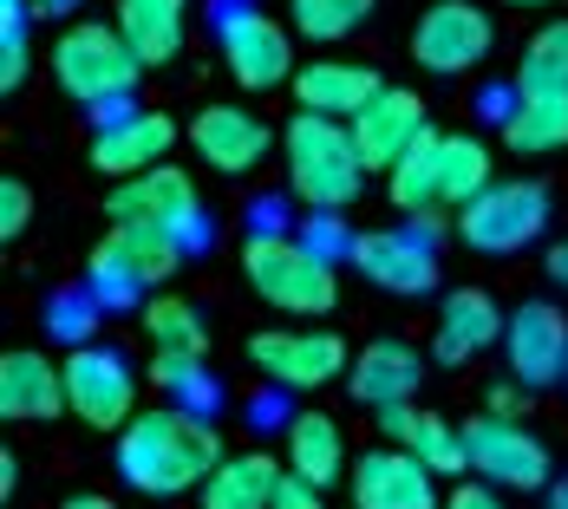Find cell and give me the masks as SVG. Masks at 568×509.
I'll use <instances>...</instances> for the list:
<instances>
[{"label": "cell", "instance_id": "cell-1", "mask_svg": "<svg viewBox=\"0 0 568 509\" xmlns=\"http://www.w3.org/2000/svg\"><path fill=\"white\" fill-rule=\"evenodd\" d=\"M223 464V438L203 411L190 405H158L118 431V477L138 497H183L203 490V477Z\"/></svg>", "mask_w": 568, "mask_h": 509}, {"label": "cell", "instance_id": "cell-2", "mask_svg": "<svg viewBox=\"0 0 568 509\" xmlns=\"http://www.w3.org/2000/svg\"><path fill=\"white\" fill-rule=\"evenodd\" d=\"M287 157V190L307 203V210H346L359 203V183H366V157L353 144V124L321 112H294L282 138Z\"/></svg>", "mask_w": 568, "mask_h": 509}, {"label": "cell", "instance_id": "cell-3", "mask_svg": "<svg viewBox=\"0 0 568 509\" xmlns=\"http://www.w3.org/2000/svg\"><path fill=\"white\" fill-rule=\"evenodd\" d=\"M242 275H248V287H255L268 307L301 314V320L334 314V301H341L334 255H321L307 235H287V228H262V235H248V248H242Z\"/></svg>", "mask_w": 568, "mask_h": 509}, {"label": "cell", "instance_id": "cell-4", "mask_svg": "<svg viewBox=\"0 0 568 509\" xmlns=\"http://www.w3.org/2000/svg\"><path fill=\"white\" fill-rule=\"evenodd\" d=\"M138 72H144V59L131 53V40L112 27H99V20H79V27H65L53 47V79L65 99H79L85 112L118 118V105L131 99V85H138Z\"/></svg>", "mask_w": 568, "mask_h": 509}, {"label": "cell", "instance_id": "cell-5", "mask_svg": "<svg viewBox=\"0 0 568 509\" xmlns=\"http://www.w3.org/2000/svg\"><path fill=\"white\" fill-rule=\"evenodd\" d=\"M183 262V242L164 228H138V223H112V235L92 248V268L85 287L105 301V307H131L144 301V287H164Z\"/></svg>", "mask_w": 568, "mask_h": 509}, {"label": "cell", "instance_id": "cell-6", "mask_svg": "<svg viewBox=\"0 0 568 509\" xmlns=\"http://www.w3.org/2000/svg\"><path fill=\"white\" fill-rule=\"evenodd\" d=\"M549 228V190L542 183H529V176H497L484 196H470L464 210H457V235H464V248H477V255H516V248H529L536 235Z\"/></svg>", "mask_w": 568, "mask_h": 509}, {"label": "cell", "instance_id": "cell-7", "mask_svg": "<svg viewBox=\"0 0 568 509\" xmlns=\"http://www.w3.org/2000/svg\"><path fill=\"white\" fill-rule=\"evenodd\" d=\"M65 411L92 431H124L138 418V379H131V359L112 346H72L65 353Z\"/></svg>", "mask_w": 568, "mask_h": 509}, {"label": "cell", "instance_id": "cell-8", "mask_svg": "<svg viewBox=\"0 0 568 509\" xmlns=\"http://www.w3.org/2000/svg\"><path fill=\"white\" fill-rule=\"evenodd\" d=\"M112 223H138V228H164L176 235L183 248L203 242V203H196V183L183 170L158 164V170H138V176H118V190L105 196Z\"/></svg>", "mask_w": 568, "mask_h": 509}, {"label": "cell", "instance_id": "cell-9", "mask_svg": "<svg viewBox=\"0 0 568 509\" xmlns=\"http://www.w3.org/2000/svg\"><path fill=\"white\" fill-rule=\"evenodd\" d=\"M248 366L275 386V393H314L334 386L346 373V339L321 327H268L248 339Z\"/></svg>", "mask_w": 568, "mask_h": 509}, {"label": "cell", "instance_id": "cell-10", "mask_svg": "<svg viewBox=\"0 0 568 509\" xmlns=\"http://www.w3.org/2000/svg\"><path fill=\"white\" fill-rule=\"evenodd\" d=\"M223 59L235 72L242 92H275V85H294V33L282 20L255 13V7H223Z\"/></svg>", "mask_w": 568, "mask_h": 509}, {"label": "cell", "instance_id": "cell-11", "mask_svg": "<svg viewBox=\"0 0 568 509\" xmlns=\"http://www.w3.org/2000/svg\"><path fill=\"white\" fill-rule=\"evenodd\" d=\"M464 438H470V470L497 490H549L556 483L549 477V445L536 431H523V418L484 411V418L464 425Z\"/></svg>", "mask_w": 568, "mask_h": 509}, {"label": "cell", "instance_id": "cell-12", "mask_svg": "<svg viewBox=\"0 0 568 509\" xmlns=\"http://www.w3.org/2000/svg\"><path fill=\"white\" fill-rule=\"evenodd\" d=\"M490 13L477 7V0H432L425 13H418V27H412V59L425 65V72H470V65H484L490 59Z\"/></svg>", "mask_w": 568, "mask_h": 509}, {"label": "cell", "instance_id": "cell-13", "mask_svg": "<svg viewBox=\"0 0 568 509\" xmlns=\"http://www.w3.org/2000/svg\"><path fill=\"white\" fill-rule=\"evenodd\" d=\"M353 509H445L438 470L412 445H386L353 464Z\"/></svg>", "mask_w": 568, "mask_h": 509}, {"label": "cell", "instance_id": "cell-14", "mask_svg": "<svg viewBox=\"0 0 568 509\" xmlns=\"http://www.w3.org/2000/svg\"><path fill=\"white\" fill-rule=\"evenodd\" d=\"M359 275L386 294H432L438 287V248L432 235L418 228H373V235H353V255H346Z\"/></svg>", "mask_w": 568, "mask_h": 509}, {"label": "cell", "instance_id": "cell-15", "mask_svg": "<svg viewBox=\"0 0 568 509\" xmlns=\"http://www.w3.org/2000/svg\"><path fill=\"white\" fill-rule=\"evenodd\" d=\"M504 353H510V379H523L529 393L568 379V314L556 301H523L510 314Z\"/></svg>", "mask_w": 568, "mask_h": 509}, {"label": "cell", "instance_id": "cell-16", "mask_svg": "<svg viewBox=\"0 0 568 509\" xmlns=\"http://www.w3.org/2000/svg\"><path fill=\"white\" fill-rule=\"evenodd\" d=\"M425 131H432V124H425V99L405 92V85H386L366 112L353 118V144H359L366 170H393Z\"/></svg>", "mask_w": 568, "mask_h": 509}, {"label": "cell", "instance_id": "cell-17", "mask_svg": "<svg viewBox=\"0 0 568 509\" xmlns=\"http://www.w3.org/2000/svg\"><path fill=\"white\" fill-rule=\"evenodd\" d=\"M190 144H196V157L210 170H223V176H248V170H262L268 157V124L255 112H242V105H210V112H196L190 124Z\"/></svg>", "mask_w": 568, "mask_h": 509}, {"label": "cell", "instance_id": "cell-18", "mask_svg": "<svg viewBox=\"0 0 568 509\" xmlns=\"http://www.w3.org/2000/svg\"><path fill=\"white\" fill-rule=\"evenodd\" d=\"M294 105L301 112H321V118H341V124H353V118L366 112L386 85H379V72L373 65H359V59H314V65H301L294 72Z\"/></svg>", "mask_w": 568, "mask_h": 509}, {"label": "cell", "instance_id": "cell-19", "mask_svg": "<svg viewBox=\"0 0 568 509\" xmlns=\"http://www.w3.org/2000/svg\"><path fill=\"white\" fill-rule=\"evenodd\" d=\"M176 144V124L164 112H118L99 124L92 138V170L105 176H138V170H158Z\"/></svg>", "mask_w": 568, "mask_h": 509}, {"label": "cell", "instance_id": "cell-20", "mask_svg": "<svg viewBox=\"0 0 568 509\" xmlns=\"http://www.w3.org/2000/svg\"><path fill=\"white\" fill-rule=\"evenodd\" d=\"M504 334H510V314H504L484 287L445 294V307H438V359H445V366H470L477 353L504 346Z\"/></svg>", "mask_w": 568, "mask_h": 509}, {"label": "cell", "instance_id": "cell-21", "mask_svg": "<svg viewBox=\"0 0 568 509\" xmlns=\"http://www.w3.org/2000/svg\"><path fill=\"white\" fill-rule=\"evenodd\" d=\"M0 411L13 425H47L65 411V366H53L47 353L20 346L0 359Z\"/></svg>", "mask_w": 568, "mask_h": 509}, {"label": "cell", "instance_id": "cell-22", "mask_svg": "<svg viewBox=\"0 0 568 509\" xmlns=\"http://www.w3.org/2000/svg\"><path fill=\"white\" fill-rule=\"evenodd\" d=\"M418 379H425V353L412 346V339H373V346H359V359H353V398L359 405H405V398L418 393Z\"/></svg>", "mask_w": 568, "mask_h": 509}, {"label": "cell", "instance_id": "cell-23", "mask_svg": "<svg viewBox=\"0 0 568 509\" xmlns=\"http://www.w3.org/2000/svg\"><path fill=\"white\" fill-rule=\"evenodd\" d=\"M282 464L268 451H242V457H223L210 477H203V509H275V490H282Z\"/></svg>", "mask_w": 568, "mask_h": 509}, {"label": "cell", "instance_id": "cell-24", "mask_svg": "<svg viewBox=\"0 0 568 509\" xmlns=\"http://www.w3.org/2000/svg\"><path fill=\"white\" fill-rule=\"evenodd\" d=\"M287 431V470L294 477H307V483H341V470H346V438H341V425L327 418V411H294L282 425Z\"/></svg>", "mask_w": 568, "mask_h": 509}, {"label": "cell", "instance_id": "cell-25", "mask_svg": "<svg viewBox=\"0 0 568 509\" xmlns=\"http://www.w3.org/2000/svg\"><path fill=\"white\" fill-rule=\"evenodd\" d=\"M118 33L144 65H171L183 53V0H118Z\"/></svg>", "mask_w": 568, "mask_h": 509}, {"label": "cell", "instance_id": "cell-26", "mask_svg": "<svg viewBox=\"0 0 568 509\" xmlns=\"http://www.w3.org/2000/svg\"><path fill=\"white\" fill-rule=\"evenodd\" d=\"M438 151H445V138L438 131H425L393 170H386V196H393L405 216H425V210H445V170H438Z\"/></svg>", "mask_w": 568, "mask_h": 509}, {"label": "cell", "instance_id": "cell-27", "mask_svg": "<svg viewBox=\"0 0 568 509\" xmlns=\"http://www.w3.org/2000/svg\"><path fill=\"white\" fill-rule=\"evenodd\" d=\"M516 99H568V20L542 27V33L523 47V65H516Z\"/></svg>", "mask_w": 568, "mask_h": 509}, {"label": "cell", "instance_id": "cell-28", "mask_svg": "<svg viewBox=\"0 0 568 509\" xmlns=\"http://www.w3.org/2000/svg\"><path fill=\"white\" fill-rule=\"evenodd\" d=\"M504 138L523 157L568 151V99H516V112L504 118Z\"/></svg>", "mask_w": 568, "mask_h": 509}, {"label": "cell", "instance_id": "cell-29", "mask_svg": "<svg viewBox=\"0 0 568 509\" xmlns=\"http://www.w3.org/2000/svg\"><path fill=\"white\" fill-rule=\"evenodd\" d=\"M438 170H445V210H464L470 196H484V190L497 183V176H490V144H484V138H470V131L445 138Z\"/></svg>", "mask_w": 568, "mask_h": 509}, {"label": "cell", "instance_id": "cell-30", "mask_svg": "<svg viewBox=\"0 0 568 509\" xmlns=\"http://www.w3.org/2000/svg\"><path fill=\"white\" fill-rule=\"evenodd\" d=\"M373 7H379V0H287L294 33L314 40V47H334V40H346L353 27H366Z\"/></svg>", "mask_w": 568, "mask_h": 509}, {"label": "cell", "instance_id": "cell-31", "mask_svg": "<svg viewBox=\"0 0 568 509\" xmlns=\"http://www.w3.org/2000/svg\"><path fill=\"white\" fill-rule=\"evenodd\" d=\"M144 334L158 339V346H176V353H203V314L190 307V301H176V294H158V301H144Z\"/></svg>", "mask_w": 568, "mask_h": 509}, {"label": "cell", "instance_id": "cell-32", "mask_svg": "<svg viewBox=\"0 0 568 509\" xmlns=\"http://www.w3.org/2000/svg\"><path fill=\"white\" fill-rule=\"evenodd\" d=\"M412 451L425 457V464H432L438 477H464V470H470V438L457 431L452 418H438V411H425V425H418Z\"/></svg>", "mask_w": 568, "mask_h": 509}, {"label": "cell", "instance_id": "cell-33", "mask_svg": "<svg viewBox=\"0 0 568 509\" xmlns=\"http://www.w3.org/2000/svg\"><path fill=\"white\" fill-rule=\"evenodd\" d=\"M27 27H33L27 0H0V85H7V92H13V85L27 79V65H33V47H27Z\"/></svg>", "mask_w": 568, "mask_h": 509}, {"label": "cell", "instance_id": "cell-34", "mask_svg": "<svg viewBox=\"0 0 568 509\" xmlns=\"http://www.w3.org/2000/svg\"><path fill=\"white\" fill-rule=\"evenodd\" d=\"M99 307H105V301H99L92 287H79V294H59L47 320H53V334H59V339L85 346V339H92V327H99Z\"/></svg>", "mask_w": 568, "mask_h": 509}, {"label": "cell", "instance_id": "cell-35", "mask_svg": "<svg viewBox=\"0 0 568 509\" xmlns=\"http://www.w3.org/2000/svg\"><path fill=\"white\" fill-rule=\"evenodd\" d=\"M190 379H203V353H176V346H158V359H151V386H164V393H183Z\"/></svg>", "mask_w": 568, "mask_h": 509}, {"label": "cell", "instance_id": "cell-36", "mask_svg": "<svg viewBox=\"0 0 568 509\" xmlns=\"http://www.w3.org/2000/svg\"><path fill=\"white\" fill-rule=\"evenodd\" d=\"M27 223H33V190H27L20 176H7V183H0V235L13 242Z\"/></svg>", "mask_w": 568, "mask_h": 509}, {"label": "cell", "instance_id": "cell-37", "mask_svg": "<svg viewBox=\"0 0 568 509\" xmlns=\"http://www.w3.org/2000/svg\"><path fill=\"white\" fill-rule=\"evenodd\" d=\"M418 425H425V411H418L412 398H405V405H379V431H386V445H412Z\"/></svg>", "mask_w": 568, "mask_h": 509}, {"label": "cell", "instance_id": "cell-38", "mask_svg": "<svg viewBox=\"0 0 568 509\" xmlns=\"http://www.w3.org/2000/svg\"><path fill=\"white\" fill-rule=\"evenodd\" d=\"M275 509H327V497H321V483H307V477L287 470L282 490H275Z\"/></svg>", "mask_w": 568, "mask_h": 509}, {"label": "cell", "instance_id": "cell-39", "mask_svg": "<svg viewBox=\"0 0 568 509\" xmlns=\"http://www.w3.org/2000/svg\"><path fill=\"white\" fill-rule=\"evenodd\" d=\"M445 509H504V490L477 477V483H457L452 497H445Z\"/></svg>", "mask_w": 568, "mask_h": 509}, {"label": "cell", "instance_id": "cell-40", "mask_svg": "<svg viewBox=\"0 0 568 509\" xmlns=\"http://www.w3.org/2000/svg\"><path fill=\"white\" fill-rule=\"evenodd\" d=\"M523 398H529L523 379H516V386H497V393H490V411H497V418H523Z\"/></svg>", "mask_w": 568, "mask_h": 509}, {"label": "cell", "instance_id": "cell-41", "mask_svg": "<svg viewBox=\"0 0 568 509\" xmlns=\"http://www.w3.org/2000/svg\"><path fill=\"white\" fill-rule=\"evenodd\" d=\"M549 275H556V282L568 287V235L556 242V248H549Z\"/></svg>", "mask_w": 568, "mask_h": 509}, {"label": "cell", "instance_id": "cell-42", "mask_svg": "<svg viewBox=\"0 0 568 509\" xmlns=\"http://www.w3.org/2000/svg\"><path fill=\"white\" fill-rule=\"evenodd\" d=\"M59 509H118L112 497H99V490H85V497H65Z\"/></svg>", "mask_w": 568, "mask_h": 509}, {"label": "cell", "instance_id": "cell-43", "mask_svg": "<svg viewBox=\"0 0 568 509\" xmlns=\"http://www.w3.org/2000/svg\"><path fill=\"white\" fill-rule=\"evenodd\" d=\"M549 509H568V477L562 483H549Z\"/></svg>", "mask_w": 568, "mask_h": 509}, {"label": "cell", "instance_id": "cell-44", "mask_svg": "<svg viewBox=\"0 0 568 509\" xmlns=\"http://www.w3.org/2000/svg\"><path fill=\"white\" fill-rule=\"evenodd\" d=\"M510 7H549V0H510Z\"/></svg>", "mask_w": 568, "mask_h": 509}]
</instances>
